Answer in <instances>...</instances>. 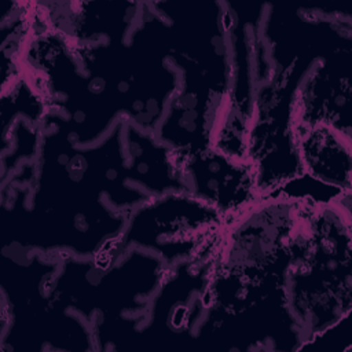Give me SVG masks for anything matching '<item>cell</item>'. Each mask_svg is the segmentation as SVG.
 <instances>
[{
    "label": "cell",
    "mask_w": 352,
    "mask_h": 352,
    "mask_svg": "<svg viewBox=\"0 0 352 352\" xmlns=\"http://www.w3.org/2000/svg\"><path fill=\"white\" fill-rule=\"evenodd\" d=\"M0 197L1 248L94 258L118 252L129 212L151 195L128 179L124 120L81 146L48 113L33 186L8 182Z\"/></svg>",
    "instance_id": "6da1fadb"
},
{
    "label": "cell",
    "mask_w": 352,
    "mask_h": 352,
    "mask_svg": "<svg viewBox=\"0 0 352 352\" xmlns=\"http://www.w3.org/2000/svg\"><path fill=\"white\" fill-rule=\"evenodd\" d=\"M348 33L352 22L320 16L308 6L267 3L260 36L268 77L256 88L246 146L260 199L302 175L294 126L297 95L314 63Z\"/></svg>",
    "instance_id": "7a4b0ae2"
},
{
    "label": "cell",
    "mask_w": 352,
    "mask_h": 352,
    "mask_svg": "<svg viewBox=\"0 0 352 352\" xmlns=\"http://www.w3.org/2000/svg\"><path fill=\"white\" fill-rule=\"evenodd\" d=\"M168 22V58L179 74L155 136L177 154L212 147L231 84L224 1H150Z\"/></svg>",
    "instance_id": "3957f363"
},
{
    "label": "cell",
    "mask_w": 352,
    "mask_h": 352,
    "mask_svg": "<svg viewBox=\"0 0 352 352\" xmlns=\"http://www.w3.org/2000/svg\"><path fill=\"white\" fill-rule=\"evenodd\" d=\"M166 268L139 248L94 258L60 256L50 301L91 324L96 351L132 349Z\"/></svg>",
    "instance_id": "277c9868"
},
{
    "label": "cell",
    "mask_w": 352,
    "mask_h": 352,
    "mask_svg": "<svg viewBox=\"0 0 352 352\" xmlns=\"http://www.w3.org/2000/svg\"><path fill=\"white\" fill-rule=\"evenodd\" d=\"M351 202L352 198H344L304 205L286 278L304 346L352 309Z\"/></svg>",
    "instance_id": "5b68a950"
},
{
    "label": "cell",
    "mask_w": 352,
    "mask_h": 352,
    "mask_svg": "<svg viewBox=\"0 0 352 352\" xmlns=\"http://www.w3.org/2000/svg\"><path fill=\"white\" fill-rule=\"evenodd\" d=\"M59 257L0 250L1 352H95L91 324L50 301Z\"/></svg>",
    "instance_id": "8992f818"
},
{
    "label": "cell",
    "mask_w": 352,
    "mask_h": 352,
    "mask_svg": "<svg viewBox=\"0 0 352 352\" xmlns=\"http://www.w3.org/2000/svg\"><path fill=\"white\" fill-rule=\"evenodd\" d=\"M194 345L209 351H298L305 338L287 297L286 279L249 280L216 265Z\"/></svg>",
    "instance_id": "52a82bcc"
},
{
    "label": "cell",
    "mask_w": 352,
    "mask_h": 352,
    "mask_svg": "<svg viewBox=\"0 0 352 352\" xmlns=\"http://www.w3.org/2000/svg\"><path fill=\"white\" fill-rule=\"evenodd\" d=\"M228 220L191 191L150 197L128 214L118 253L139 248L166 267L216 256Z\"/></svg>",
    "instance_id": "ba28073f"
},
{
    "label": "cell",
    "mask_w": 352,
    "mask_h": 352,
    "mask_svg": "<svg viewBox=\"0 0 352 352\" xmlns=\"http://www.w3.org/2000/svg\"><path fill=\"white\" fill-rule=\"evenodd\" d=\"M305 201L258 199L224 232L216 265L250 280L286 279Z\"/></svg>",
    "instance_id": "9c48e42d"
},
{
    "label": "cell",
    "mask_w": 352,
    "mask_h": 352,
    "mask_svg": "<svg viewBox=\"0 0 352 352\" xmlns=\"http://www.w3.org/2000/svg\"><path fill=\"white\" fill-rule=\"evenodd\" d=\"M224 3L228 11L231 84L212 147L248 160L246 146L257 88L260 28L267 3Z\"/></svg>",
    "instance_id": "30bf717a"
},
{
    "label": "cell",
    "mask_w": 352,
    "mask_h": 352,
    "mask_svg": "<svg viewBox=\"0 0 352 352\" xmlns=\"http://www.w3.org/2000/svg\"><path fill=\"white\" fill-rule=\"evenodd\" d=\"M219 253V252H217ZM216 256L182 261L166 268L153 296L146 319L139 327L135 346H182L195 342L198 326L206 312V294Z\"/></svg>",
    "instance_id": "8fae6325"
},
{
    "label": "cell",
    "mask_w": 352,
    "mask_h": 352,
    "mask_svg": "<svg viewBox=\"0 0 352 352\" xmlns=\"http://www.w3.org/2000/svg\"><path fill=\"white\" fill-rule=\"evenodd\" d=\"M352 33L331 44L304 78L294 126L327 125L352 138Z\"/></svg>",
    "instance_id": "7c38bea8"
},
{
    "label": "cell",
    "mask_w": 352,
    "mask_h": 352,
    "mask_svg": "<svg viewBox=\"0 0 352 352\" xmlns=\"http://www.w3.org/2000/svg\"><path fill=\"white\" fill-rule=\"evenodd\" d=\"M175 158L188 190L219 210L228 224L258 202L256 170L249 160L231 157L214 147L175 153Z\"/></svg>",
    "instance_id": "4fadbf2b"
},
{
    "label": "cell",
    "mask_w": 352,
    "mask_h": 352,
    "mask_svg": "<svg viewBox=\"0 0 352 352\" xmlns=\"http://www.w3.org/2000/svg\"><path fill=\"white\" fill-rule=\"evenodd\" d=\"M50 29L72 43L126 41L139 22L143 1H38Z\"/></svg>",
    "instance_id": "5bb4252c"
},
{
    "label": "cell",
    "mask_w": 352,
    "mask_h": 352,
    "mask_svg": "<svg viewBox=\"0 0 352 352\" xmlns=\"http://www.w3.org/2000/svg\"><path fill=\"white\" fill-rule=\"evenodd\" d=\"M124 146L129 182L151 197L169 191H190L176 164L173 148L154 132L124 121Z\"/></svg>",
    "instance_id": "9a60e30c"
},
{
    "label": "cell",
    "mask_w": 352,
    "mask_h": 352,
    "mask_svg": "<svg viewBox=\"0 0 352 352\" xmlns=\"http://www.w3.org/2000/svg\"><path fill=\"white\" fill-rule=\"evenodd\" d=\"M296 143L302 173L352 194V138L315 124L296 126Z\"/></svg>",
    "instance_id": "2e32d148"
}]
</instances>
